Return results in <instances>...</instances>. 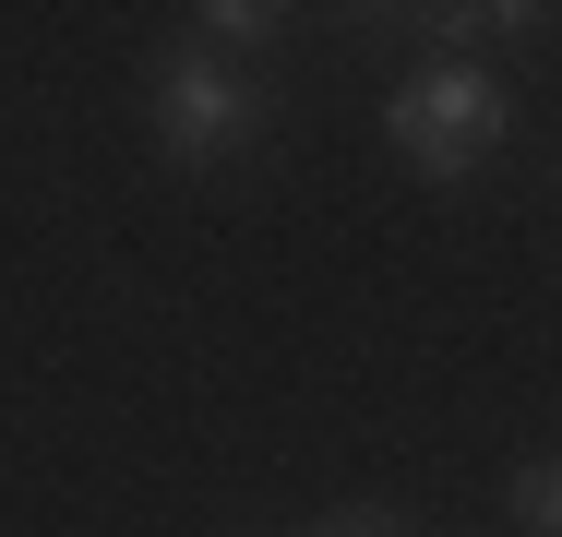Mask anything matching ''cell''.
<instances>
[{
    "mask_svg": "<svg viewBox=\"0 0 562 537\" xmlns=\"http://www.w3.org/2000/svg\"><path fill=\"white\" fill-rule=\"evenodd\" d=\"M515 514L539 537H562V454H539V466H515Z\"/></svg>",
    "mask_w": 562,
    "mask_h": 537,
    "instance_id": "cell-5",
    "label": "cell"
},
{
    "mask_svg": "<svg viewBox=\"0 0 562 537\" xmlns=\"http://www.w3.org/2000/svg\"><path fill=\"white\" fill-rule=\"evenodd\" d=\"M419 24H431V36H454V60H467L479 36H539L551 12H539V0H479V12H419Z\"/></svg>",
    "mask_w": 562,
    "mask_h": 537,
    "instance_id": "cell-3",
    "label": "cell"
},
{
    "mask_svg": "<svg viewBox=\"0 0 562 537\" xmlns=\"http://www.w3.org/2000/svg\"><path fill=\"white\" fill-rule=\"evenodd\" d=\"M144 107H156V156H168V168H227V156H251L263 119H276L263 72H251V60H216L204 36L144 72Z\"/></svg>",
    "mask_w": 562,
    "mask_h": 537,
    "instance_id": "cell-1",
    "label": "cell"
},
{
    "mask_svg": "<svg viewBox=\"0 0 562 537\" xmlns=\"http://www.w3.org/2000/svg\"><path fill=\"white\" fill-rule=\"evenodd\" d=\"M503 132H515V96H503L479 60H431V72H407V84L383 96V144H395L419 180H467V168H491Z\"/></svg>",
    "mask_w": 562,
    "mask_h": 537,
    "instance_id": "cell-2",
    "label": "cell"
},
{
    "mask_svg": "<svg viewBox=\"0 0 562 537\" xmlns=\"http://www.w3.org/2000/svg\"><path fill=\"white\" fill-rule=\"evenodd\" d=\"M192 24H204V48H216V60H251V48H276V24H288V12H263V0H216V12H192Z\"/></svg>",
    "mask_w": 562,
    "mask_h": 537,
    "instance_id": "cell-4",
    "label": "cell"
},
{
    "mask_svg": "<svg viewBox=\"0 0 562 537\" xmlns=\"http://www.w3.org/2000/svg\"><path fill=\"white\" fill-rule=\"evenodd\" d=\"M312 537H407V514H395V502H336Z\"/></svg>",
    "mask_w": 562,
    "mask_h": 537,
    "instance_id": "cell-6",
    "label": "cell"
}]
</instances>
